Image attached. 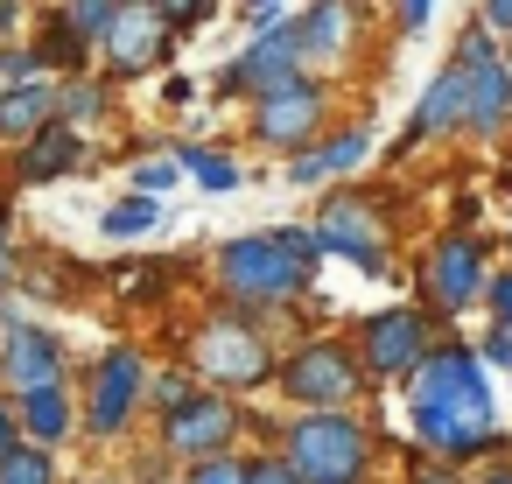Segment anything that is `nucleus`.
I'll list each match as a JSON object with an SVG mask.
<instances>
[{
  "label": "nucleus",
  "instance_id": "nucleus-1",
  "mask_svg": "<svg viewBox=\"0 0 512 484\" xmlns=\"http://www.w3.org/2000/svg\"><path fill=\"white\" fill-rule=\"evenodd\" d=\"M407 400H414V435H421L435 456H449V463H463V456H477V449L498 442L484 365H477V351H463V344L428 351V358L414 365V379H407Z\"/></svg>",
  "mask_w": 512,
  "mask_h": 484
},
{
  "label": "nucleus",
  "instance_id": "nucleus-2",
  "mask_svg": "<svg viewBox=\"0 0 512 484\" xmlns=\"http://www.w3.org/2000/svg\"><path fill=\"white\" fill-rule=\"evenodd\" d=\"M309 260H316V232H260L218 253V281L239 302H288L309 281Z\"/></svg>",
  "mask_w": 512,
  "mask_h": 484
},
{
  "label": "nucleus",
  "instance_id": "nucleus-3",
  "mask_svg": "<svg viewBox=\"0 0 512 484\" xmlns=\"http://www.w3.org/2000/svg\"><path fill=\"white\" fill-rule=\"evenodd\" d=\"M288 463L302 470V484H358L365 477V428L337 407H316L309 421H295Z\"/></svg>",
  "mask_w": 512,
  "mask_h": 484
},
{
  "label": "nucleus",
  "instance_id": "nucleus-4",
  "mask_svg": "<svg viewBox=\"0 0 512 484\" xmlns=\"http://www.w3.org/2000/svg\"><path fill=\"white\" fill-rule=\"evenodd\" d=\"M190 358H197V372H204L211 386H239V393H246V386L267 379V344H260V330L239 323V316H211V323L197 330Z\"/></svg>",
  "mask_w": 512,
  "mask_h": 484
},
{
  "label": "nucleus",
  "instance_id": "nucleus-5",
  "mask_svg": "<svg viewBox=\"0 0 512 484\" xmlns=\"http://www.w3.org/2000/svg\"><path fill=\"white\" fill-rule=\"evenodd\" d=\"M162 50H169V15L155 0H120L113 22H106V64L120 78H141V71H155Z\"/></svg>",
  "mask_w": 512,
  "mask_h": 484
},
{
  "label": "nucleus",
  "instance_id": "nucleus-6",
  "mask_svg": "<svg viewBox=\"0 0 512 484\" xmlns=\"http://www.w3.org/2000/svg\"><path fill=\"white\" fill-rule=\"evenodd\" d=\"M281 386H288L302 407H344L365 379H358V358H351L344 344H309V351H295V358H288Z\"/></svg>",
  "mask_w": 512,
  "mask_h": 484
},
{
  "label": "nucleus",
  "instance_id": "nucleus-7",
  "mask_svg": "<svg viewBox=\"0 0 512 484\" xmlns=\"http://www.w3.org/2000/svg\"><path fill=\"white\" fill-rule=\"evenodd\" d=\"M456 64L470 71V113H463V127H470V134H498L505 113H512V71L498 64L491 36H484V29L463 36V57H456Z\"/></svg>",
  "mask_w": 512,
  "mask_h": 484
},
{
  "label": "nucleus",
  "instance_id": "nucleus-8",
  "mask_svg": "<svg viewBox=\"0 0 512 484\" xmlns=\"http://www.w3.org/2000/svg\"><path fill=\"white\" fill-rule=\"evenodd\" d=\"M316 120H323V92H316L309 78H281V85H267L260 106H253V134H260L267 148H295V141H309Z\"/></svg>",
  "mask_w": 512,
  "mask_h": 484
},
{
  "label": "nucleus",
  "instance_id": "nucleus-9",
  "mask_svg": "<svg viewBox=\"0 0 512 484\" xmlns=\"http://www.w3.org/2000/svg\"><path fill=\"white\" fill-rule=\"evenodd\" d=\"M316 246L323 253H351L365 274H386V239H379V211L365 197H337L316 218Z\"/></svg>",
  "mask_w": 512,
  "mask_h": 484
},
{
  "label": "nucleus",
  "instance_id": "nucleus-10",
  "mask_svg": "<svg viewBox=\"0 0 512 484\" xmlns=\"http://www.w3.org/2000/svg\"><path fill=\"white\" fill-rule=\"evenodd\" d=\"M232 428H239L232 400H211V393H183V400L169 407V428H162V442H169L176 456H218V449L232 442Z\"/></svg>",
  "mask_w": 512,
  "mask_h": 484
},
{
  "label": "nucleus",
  "instance_id": "nucleus-11",
  "mask_svg": "<svg viewBox=\"0 0 512 484\" xmlns=\"http://www.w3.org/2000/svg\"><path fill=\"white\" fill-rule=\"evenodd\" d=\"M421 358H428V323H421L414 309H386V316L365 323V365H372L379 379H400V372H414Z\"/></svg>",
  "mask_w": 512,
  "mask_h": 484
},
{
  "label": "nucleus",
  "instance_id": "nucleus-12",
  "mask_svg": "<svg viewBox=\"0 0 512 484\" xmlns=\"http://www.w3.org/2000/svg\"><path fill=\"white\" fill-rule=\"evenodd\" d=\"M428 295H435V309H463L484 295V267H477V246L463 232L428 253Z\"/></svg>",
  "mask_w": 512,
  "mask_h": 484
},
{
  "label": "nucleus",
  "instance_id": "nucleus-13",
  "mask_svg": "<svg viewBox=\"0 0 512 484\" xmlns=\"http://www.w3.org/2000/svg\"><path fill=\"white\" fill-rule=\"evenodd\" d=\"M295 64H302V43H295V29H267L232 71H225V85L232 92H267V85H281V78H295Z\"/></svg>",
  "mask_w": 512,
  "mask_h": 484
},
{
  "label": "nucleus",
  "instance_id": "nucleus-14",
  "mask_svg": "<svg viewBox=\"0 0 512 484\" xmlns=\"http://www.w3.org/2000/svg\"><path fill=\"white\" fill-rule=\"evenodd\" d=\"M0 379H8L15 393H36V386H57V344L29 323L8 330V344H0Z\"/></svg>",
  "mask_w": 512,
  "mask_h": 484
},
{
  "label": "nucleus",
  "instance_id": "nucleus-15",
  "mask_svg": "<svg viewBox=\"0 0 512 484\" xmlns=\"http://www.w3.org/2000/svg\"><path fill=\"white\" fill-rule=\"evenodd\" d=\"M134 393H141V358H134V351H113V358L99 365V379H92V428L113 435V428L127 421Z\"/></svg>",
  "mask_w": 512,
  "mask_h": 484
},
{
  "label": "nucleus",
  "instance_id": "nucleus-16",
  "mask_svg": "<svg viewBox=\"0 0 512 484\" xmlns=\"http://www.w3.org/2000/svg\"><path fill=\"white\" fill-rule=\"evenodd\" d=\"M351 36H358V8H351V0H316V8L295 22L302 57H344Z\"/></svg>",
  "mask_w": 512,
  "mask_h": 484
},
{
  "label": "nucleus",
  "instance_id": "nucleus-17",
  "mask_svg": "<svg viewBox=\"0 0 512 484\" xmlns=\"http://www.w3.org/2000/svg\"><path fill=\"white\" fill-rule=\"evenodd\" d=\"M463 113H470V71H463V64H449V71H442V78L421 92V106H414V127H407V134L421 141V134L463 127Z\"/></svg>",
  "mask_w": 512,
  "mask_h": 484
},
{
  "label": "nucleus",
  "instance_id": "nucleus-18",
  "mask_svg": "<svg viewBox=\"0 0 512 484\" xmlns=\"http://www.w3.org/2000/svg\"><path fill=\"white\" fill-rule=\"evenodd\" d=\"M78 169V134L71 127H36L29 134V155H22V176L29 183H57Z\"/></svg>",
  "mask_w": 512,
  "mask_h": 484
},
{
  "label": "nucleus",
  "instance_id": "nucleus-19",
  "mask_svg": "<svg viewBox=\"0 0 512 484\" xmlns=\"http://www.w3.org/2000/svg\"><path fill=\"white\" fill-rule=\"evenodd\" d=\"M50 113H57V92H50V85H15L8 99H0V134L22 141V134L50 127Z\"/></svg>",
  "mask_w": 512,
  "mask_h": 484
},
{
  "label": "nucleus",
  "instance_id": "nucleus-20",
  "mask_svg": "<svg viewBox=\"0 0 512 484\" xmlns=\"http://www.w3.org/2000/svg\"><path fill=\"white\" fill-rule=\"evenodd\" d=\"M365 127H351V134H337V141H323L316 155H302L295 162V183H323V176H344V169H358L365 162Z\"/></svg>",
  "mask_w": 512,
  "mask_h": 484
},
{
  "label": "nucleus",
  "instance_id": "nucleus-21",
  "mask_svg": "<svg viewBox=\"0 0 512 484\" xmlns=\"http://www.w3.org/2000/svg\"><path fill=\"white\" fill-rule=\"evenodd\" d=\"M64 421H71V407H64V386H36V393H22V428H29V435L57 442V435H64Z\"/></svg>",
  "mask_w": 512,
  "mask_h": 484
},
{
  "label": "nucleus",
  "instance_id": "nucleus-22",
  "mask_svg": "<svg viewBox=\"0 0 512 484\" xmlns=\"http://www.w3.org/2000/svg\"><path fill=\"white\" fill-rule=\"evenodd\" d=\"M155 225H162V204L155 197H127L120 211H106V232L113 239H134V232H155Z\"/></svg>",
  "mask_w": 512,
  "mask_h": 484
},
{
  "label": "nucleus",
  "instance_id": "nucleus-23",
  "mask_svg": "<svg viewBox=\"0 0 512 484\" xmlns=\"http://www.w3.org/2000/svg\"><path fill=\"white\" fill-rule=\"evenodd\" d=\"M183 169H190L204 190H232V183H239V169H232L225 155H211V148H183Z\"/></svg>",
  "mask_w": 512,
  "mask_h": 484
},
{
  "label": "nucleus",
  "instance_id": "nucleus-24",
  "mask_svg": "<svg viewBox=\"0 0 512 484\" xmlns=\"http://www.w3.org/2000/svg\"><path fill=\"white\" fill-rule=\"evenodd\" d=\"M0 484H50V456L43 449H8L0 456Z\"/></svg>",
  "mask_w": 512,
  "mask_h": 484
},
{
  "label": "nucleus",
  "instance_id": "nucleus-25",
  "mask_svg": "<svg viewBox=\"0 0 512 484\" xmlns=\"http://www.w3.org/2000/svg\"><path fill=\"white\" fill-rule=\"evenodd\" d=\"M113 8H120V0H78V8H71V29H78V36H106Z\"/></svg>",
  "mask_w": 512,
  "mask_h": 484
},
{
  "label": "nucleus",
  "instance_id": "nucleus-26",
  "mask_svg": "<svg viewBox=\"0 0 512 484\" xmlns=\"http://www.w3.org/2000/svg\"><path fill=\"white\" fill-rule=\"evenodd\" d=\"M190 484H246V463H225V456H197Z\"/></svg>",
  "mask_w": 512,
  "mask_h": 484
},
{
  "label": "nucleus",
  "instance_id": "nucleus-27",
  "mask_svg": "<svg viewBox=\"0 0 512 484\" xmlns=\"http://www.w3.org/2000/svg\"><path fill=\"white\" fill-rule=\"evenodd\" d=\"M155 8L169 15V29H190V22H204V8H211V0H155Z\"/></svg>",
  "mask_w": 512,
  "mask_h": 484
},
{
  "label": "nucleus",
  "instance_id": "nucleus-28",
  "mask_svg": "<svg viewBox=\"0 0 512 484\" xmlns=\"http://www.w3.org/2000/svg\"><path fill=\"white\" fill-rule=\"evenodd\" d=\"M176 169H183V162H141V169H134V183H141V190H169V183H176Z\"/></svg>",
  "mask_w": 512,
  "mask_h": 484
},
{
  "label": "nucleus",
  "instance_id": "nucleus-29",
  "mask_svg": "<svg viewBox=\"0 0 512 484\" xmlns=\"http://www.w3.org/2000/svg\"><path fill=\"white\" fill-rule=\"evenodd\" d=\"M246 484H302V470H295V463H253Z\"/></svg>",
  "mask_w": 512,
  "mask_h": 484
},
{
  "label": "nucleus",
  "instance_id": "nucleus-30",
  "mask_svg": "<svg viewBox=\"0 0 512 484\" xmlns=\"http://www.w3.org/2000/svg\"><path fill=\"white\" fill-rule=\"evenodd\" d=\"M484 358H491V365H512V323H498V330H491V344H484Z\"/></svg>",
  "mask_w": 512,
  "mask_h": 484
},
{
  "label": "nucleus",
  "instance_id": "nucleus-31",
  "mask_svg": "<svg viewBox=\"0 0 512 484\" xmlns=\"http://www.w3.org/2000/svg\"><path fill=\"white\" fill-rule=\"evenodd\" d=\"M491 309H498V323H512V274L491 281Z\"/></svg>",
  "mask_w": 512,
  "mask_h": 484
},
{
  "label": "nucleus",
  "instance_id": "nucleus-32",
  "mask_svg": "<svg viewBox=\"0 0 512 484\" xmlns=\"http://www.w3.org/2000/svg\"><path fill=\"white\" fill-rule=\"evenodd\" d=\"M484 22H491V29H505V36H512V0H484Z\"/></svg>",
  "mask_w": 512,
  "mask_h": 484
},
{
  "label": "nucleus",
  "instance_id": "nucleus-33",
  "mask_svg": "<svg viewBox=\"0 0 512 484\" xmlns=\"http://www.w3.org/2000/svg\"><path fill=\"white\" fill-rule=\"evenodd\" d=\"M0 71H8V78H29V71H36V57H29V50H8V57H0Z\"/></svg>",
  "mask_w": 512,
  "mask_h": 484
},
{
  "label": "nucleus",
  "instance_id": "nucleus-34",
  "mask_svg": "<svg viewBox=\"0 0 512 484\" xmlns=\"http://www.w3.org/2000/svg\"><path fill=\"white\" fill-rule=\"evenodd\" d=\"M428 8H435V0H400V22H407V29H421V22H428Z\"/></svg>",
  "mask_w": 512,
  "mask_h": 484
},
{
  "label": "nucleus",
  "instance_id": "nucleus-35",
  "mask_svg": "<svg viewBox=\"0 0 512 484\" xmlns=\"http://www.w3.org/2000/svg\"><path fill=\"white\" fill-rule=\"evenodd\" d=\"M8 449H15V414L0 407V456H8Z\"/></svg>",
  "mask_w": 512,
  "mask_h": 484
},
{
  "label": "nucleus",
  "instance_id": "nucleus-36",
  "mask_svg": "<svg viewBox=\"0 0 512 484\" xmlns=\"http://www.w3.org/2000/svg\"><path fill=\"white\" fill-rule=\"evenodd\" d=\"M274 8H281V0H246V15H253V22H260V15H274Z\"/></svg>",
  "mask_w": 512,
  "mask_h": 484
},
{
  "label": "nucleus",
  "instance_id": "nucleus-37",
  "mask_svg": "<svg viewBox=\"0 0 512 484\" xmlns=\"http://www.w3.org/2000/svg\"><path fill=\"white\" fill-rule=\"evenodd\" d=\"M0 288H8V239H0Z\"/></svg>",
  "mask_w": 512,
  "mask_h": 484
},
{
  "label": "nucleus",
  "instance_id": "nucleus-38",
  "mask_svg": "<svg viewBox=\"0 0 512 484\" xmlns=\"http://www.w3.org/2000/svg\"><path fill=\"white\" fill-rule=\"evenodd\" d=\"M421 484H449V470H428V477H421Z\"/></svg>",
  "mask_w": 512,
  "mask_h": 484
},
{
  "label": "nucleus",
  "instance_id": "nucleus-39",
  "mask_svg": "<svg viewBox=\"0 0 512 484\" xmlns=\"http://www.w3.org/2000/svg\"><path fill=\"white\" fill-rule=\"evenodd\" d=\"M491 484H512V477H491Z\"/></svg>",
  "mask_w": 512,
  "mask_h": 484
}]
</instances>
